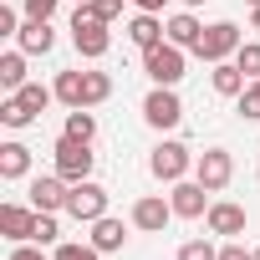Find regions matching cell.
I'll return each mask as SVG.
<instances>
[{
	"mask_svg": "<svg viewBox=\"0 0 260 260\" xmlns=\"http://www.w3.org/2000/svg\"><path fill=\"white\" fill-rule=\"evenodd\" d=\"M72 46L87 61H102L112 51V31H107L102 16H92V6H77V16H72Z\"/></svg>",
	"mask_w": 260,
	"mask_h": 260,
	"instance_id": "cell-1",
	"label": "cell"
},
{
	"mask_svg": "<svg viewBox=\"0 0 260 260\" xmlns=\"http://www.w3.org/2000/svg\"><path fill=\"white\" fill-rule=\"evenodd\" d=\"M92 164H97V153H92V143H77V138H56V148H51V169L67 179V184H82V179H92Z\"/></svg>",
	"mask_w": 260,
	"mask_h": 260,
	"instance_id": "cell-2",
	"label": "cell"
},
{
	"mask_svg": "<svg viewBox=\"0 0 260 260\" xmlns=\"http://www.w3.org/2000/svg\"><path fill=\"white\" fill-rule=\"evenodd\" d=\"M194 158H199V153H189L179 138H164V143L148 153V174H153L158 184H179V179H189Z\"/></svg>",
	"mask_w": 260,
	"mask_h": 260,
	"instance_id": "cell-3",
	"label": "cell"
},
{
	"mask_svg": "<svg viewBox=\"0 0 260 260\" xmlns=\"http://www.w3.org/2000/svg\"><path fill=\"white\" fill-rule=\"evenodd\" d=\"M245 46V36H240V26L235 21H214V26H204V36H199V46H194V56L199 61H230L235 51Z\"/></svg>",
	"mask_w": 260,
	"mask_h": 260,
	"instance_id": "cell-4",
	"label": "cell"
},
{
	"mask_svg": "<svg viewBox=\"0 0 260 260\" xmlns=\"http://www.w3.org/2000/svg\"><path fill=\"white\" fill-rule=\"evenodd\" d=\"M184 61H189V56H184V46H174V41L143 51V72H148L153 87H179V82H184Z\"/></svg>",
	"mask_w": 260,
	"mask_h": 260,
	"instance_id": "cell-5",
	"label": "cell"
},
{
	"mask_svg": "<svg viewBox=\"0 0 260 260\" xmlns=\"http://www.w3.org/2000/svg\"><path fill=\"white\" fill-rule=\"evenodd\" d=\"M107 189L97 184V179H82V184H72V194H67V214L77 219V224H92V219H102L107 214Z\"/></svg>",
	"mask_w": 260,
	"mask_h": 260,
	"instance_id": "cell-6",
	"label": "cell"
},
{
	"mask_svg": "<svg viewBox=\"0 0 260 260\" xmlns=\"http://www.w3.org/2000/svg\"><path fill=\"white\" fill-rule=\"evenodd\" d=\"M143 122L158 127V133L179 127V122H184V102H179V92H174V87H153V92L143 97Z\"/></svg>",
	"mask_w": 260,
	"mask_h": 260,
	"instance_id": "cell-7",
	"label": "cell"
},
{
	"mask_svg": "<svg viewBox=\"0 0 260 260\" xmlns=\"http://www.w3.org/2000/svg\"><path fill=\"white\" fill-rule=\"evenodd\" d=\"M194 179H199L209 194L230 189V179H235V153H230V148H204V153L194 158Z\"/></svg>",
	"mask_w": 260,
	"mask_h": 260,
	"instance_id": "cell-8",
	"label": "cell"
},
{
	"mask_svg": "<svg viewBox=\"0 0 260 260\" xmlns=\"http://www.w3.org/2000/svg\"><path fill=\"white\" fill-rule=\"evenodd\" d=\"M133 230H143V235H164L169 230V219H179L174 214V204L164 199V194H143V199H133Z\"/></svg>",
	"mask_w": 260,
	"mask_h": 260,
	"instance_id": "cell-9",
	"label": "cell"
},
{
	"mask_svg": "<svg viewBox=\"0 0 260 260\" xmlns=\"http://www.w3.org/2000/svg\"><path fill=\"white\" fill-rule=\"evenodd\" d=\"M169 204H174L179 219H204L209 214V189L199 179H179V184H169Z\"/></svg>",
	"mask_w": 260,
	"mask_h": 260,
	"instance_id": "cell-10",
	"label": "cell"
},
{
	"mask_svg": "<svg viewBox=\"0 0 260 260\" xmlns=\"http://www.w3.org/2000/svg\"><path fill=\"white\" fill-rule=\"evenodd\" d=\"M67 194H72V184L51 169V174H36L31 179V209H46V214H61L67 209Z\"/></svg>",
	"mask_w": 260,
	"mask_h": 260,
	"instance_id": "cell-11",
	"label": "cell"
},
{
	"mask_svg": "<svg viewBox=\"0 0 260 260\" xmlns=\"http://www.w3.org/2000/svg\"><path fill=\"white\" fill-rule=\"evenodd\" d=\"M204 224H209V235L235 240V235H245V209H240V204H230V199H214V204H209V214H204Z\"/></svg>",
	"mask_w": 260,
	"mask_h": 260,
	"instance_id": "cell-12",
	"label": "cell"
},
{
	"mask_svg": "<svg viewBox=\"0 0 260 260\" xmlns=\"http://www.w3.org/2000/svg\"><path fill=\"white\" fill-rule=\"evenodd\" d=\"M31 230H36V209H26V204H0V235H6L11 245H26Z\"/></svg>",
	"mask_w": 260,
	"mask_h": 260,
	"instance_id": "cell-13",
	"label": "cell"
},
{
	"mask_svg": "<svg viewBox=\"0 0 260 260\" xmlns=\"http://www.w3.org/2000/svg\"><path fill=\"white\" fill-rule=\"evenodd\" d=\"M127 41H133L138 51H153V46H164V41H169V31H164V21H158V16L138 11L133 21H127Z\"/></svg>",
	"mask_w": 260,
	"mask_h": 260,
	"instance_id": "cell-14",
	"label": "cell"
},
{
	"mask_svg": "<svg viewBox=\"0 0 260 260\" xmlns=\"http://www.w3.org/2000/svg\"><path fill=\"white\" fill-rule=\"evenodd\" d=\"M164 31H169V41H174V46L194 51V46H199V36H204V21H199L194 11H174V16L164 21Z\"/></svg>",
	"mask_w": 260,
	"mask_h": 260,
	"instance_id": "cell-15",
	"label": "cell"
},
{
	"mask_svg": "<svg viewBox=\"0 0 260 260\" xmlns=\"http://www.w3.org/2000/svg\"><path fill=\"white\" fill-rule=\"evenodd\" d=\"M209 87H214V97H240V92L250 87V77H245L240 61L230 56V61H214V67H209Z\"/></svg>",
	"mask_w": 260,
	"mask_h": 260,
	"instance_id": "cell-16",
	"label": "cell"
},
{
	"mask_svg": "<svg viewBox=\"0 0 260 260\" xmlns=\"http://www.w3.org/2000/svg\"><path fill=\"white\" fill-rule=\"evenodd\" d=\"M16 46H21L26 56H46V51L56 46V31H51V21H31V16H26V26H21Z\"/></svg>",
	"mask_w": 260,
	"mask_h": 260,
	"instance_id": "cell-17",
	"label": "cell"
},
{
	"mask_svg": "<svg viewBox=\"0 0 260 260\" xmlns=\"http://www.w3.org/2000/svg\"><path fill=\"white\" fill-rule=\"evenodd\" d=\"M31 174V148L21 143V138H11V143H0V179H26Z\"/></svg>",
	"mask_w": 260,
	"mask_h": 260,
	"instance_id": "cell-18",
	"label": "cell"
},
{
	"mask_svg": "<svg viewBox=\"0 0 260 260\" xmlns=\"http://www.w3.org/2000/svg\"><path fill=\"white\" fill-rule=\"evenodd\" d=\"M102 255H112V250H122V240H127V224L122 219H112V214H102V219H92V235H87Z\"/></svg>",
	"mask_w": 260,
	"mask_h": 260,
	"instance_id": "cell-19",
	"label": "cell"
},
{
	"mask_svg": "<svg viewBox=\"0 0 260 260\" xmlns=\"http://www.w3.org/2000/svg\"><path fill=\"white\" fill-rule=\"evenodd\" d=\"M26 82H31V72H26V51L16 46V51L0 56V87H6V92H21Z\"/></svg>",
	"mask_w": 260,
	"mask_h": 260,
	"instance_id": "cell-20",
	"label": "cell"
},
{
	"mask_svg": "<svg viewBox=\"0 0 260 260\" xmlns=\"http://www.w3.org/2000/svg\"><path fill=\"white\" fill-rule=\"evenodd\" d=\"M61 133H67V138H77V143H92V138H97V112H92V107H72Z\"/></svg>",
	"mask_w": 260,
	"mask_h": 260,
	"instance_id": "cell-21",
	"label": "cell"
},
{
	"mask_svg": "<svg viewBox=\"0 0 260 260\" xmlns=\"http://www.w3.org/2000/svg\"><path fill=\"white\" fill-rule=\"evenodd\" d=\"M112 97V77L107 72H87V82H82V107H102Z\"/></svg>",
	"mask_w": 260,
	"mask_h": 260,
	"instance_id": "cell-22",
	"label": "cell"
},
{
	"mask_svg": "<svg viewBox=\"0 0 260 260\" xmlns=\"http://www.w3.org/2000/svg\"><path fill=\"white\" fill-rule=\"evenodd\" d=\"M0 122H6V127H31V122H36V112H31L16 92H6V102H0Z\"/></svg>",
	"mask_w": 260,
	"mask_h": 260,
	"instance_id": "cell-23",
	"label": "cell"
},
{
	"mask_svg": "<svg viewBox=\"0 0 260 260\" xmlns=\"http://www.w3.org/2000/svg\"><path fill=\"white\" fill-rule=\"evenodd\" d=\"M82 82H87V72H56V102L82 107Z\"/></svg>",
	"mask_w": 260,
	"mask_h": 260,
	"instance_id": "cell-24",
	"label": "cell"
},
{
	"mask_svg": "<svg viewBox=\"0 0 260 260\" xmlns=\"http://www.w3.org/2000/svg\"><path fill=\"white\" fill-rule=\"evenodd\" d=\"M16 97H21V102H26V107H31V112L41 117V112H46V107L56 102V87H41V82H26V87H21Z\"/></svg>",
	"mask_w": 260,
	"mask_h": 260,
	"instance_id": "cell-25",
	"label": "cell"
},
{
	"mask_svg": "<svg viewBox=\"0 0 260 260\" xmlns=\"http://www.w3.org/2000/svg\"><path fill=\"white\" fill-rule=\"evenodd\" d=\"M56 240H61V230H56V214L36 209V230H31V245H56Z\"/></svg>",
	"mask_w": 260,
	"mask_h": 260,
	"instance_id": "cell-26",
	"label": "cell"
},
{
	"mask_svg": "<svg viewBox=\"0 0 260 260\" xmlns=\"http://www.w3.org/2000/svg\"><path fill=\"white\" fill-rule=\"evenodd\" d=\"M51 260H102V250H97L92 240H87V245H77V240H61Z\"/></svg>",
	"mask_w": 260,
	"mask_h": 260,
	"instance_id": "cell-27",
	"label": "cell"
},
{
	"mask_svg": "<svg viewBox=\"0 0 260 260\" xmlns=\"http://www.w3.org/2000/svg\"><path fill=\"white\" fill-rule=\"evenodd\" d=\"M174 260H219V245H209V240H184Z\"/></svg>",
	"mask_w": 260,
	"mask_h": 260,
	"instance_id": "cell-28",
	"label": "cell"
},
{
	"mask_svg": "<svg viewBox=\"0 0 260 260\" xmlns=\"http://www.w3.org/2000/svg\"><path fill=\"white\" fill-rule=\"evenodd\" d=\"M235 107H240V117H250V122H260V77L235 97Z\"/></svg>",
	"mask_w": 260,
	"mask_h": 260,
	"instance_id": "cell-29",
	"label": "cell"
},
{
	"mask_svg": "<svg viewBox=\"0 0 260 260\" xmlns=\"http://www.w3.org/2000/svg\"><path fill=\"white\" fill-rule=\"evenodd\" d=\"M235 61H240V72L255 82V77H260V41H245V46L235 51Z\"/></svg>",
	"mask_w": 260,
	"mask_h": 260,
	"instance_id": "cell-30",
	"label": "cell"
},
{
	"mask_svg": "<svg viewBox=\"0 0 260 260\" xmlns=\"http://www.w3.org/2000/svg\"><path fill=\"white\" fill-rule=\"evenodd\" d=\"M21 6H26V16H31V21H51L61 0H21Z\"/></svg>",
	"mask_w": 260,
	"mask_h": 260,
	"instance_id": "cell-31",
	"label": "cell"
},
{
	"mask_svg": "<svg viewBox=\"0 0 260 260\" xmlns=\"http://www.w3.org/2000/svg\"><path fill=\"white\" fill-rule=\"evenodd\" d=\"M92 16H102V21L112 26V21L122 16V0H92Z\"/></svg>",
	"mask_w": 260,
	"mask_h": 260,
	"instance_id": "cell-32",
	"label": "cell"
},
{
	"mask_svg": "<svg viewBox=\"0 0 260 260\" xmlns=\"http://www.w3.org/2000/svg\"><path fill=\"white\" fill-rule=\"evenodd\" d=\"M219 260H255V250H245L240 240H224L219 245Z\"/></svg>",
	"mask_w": 260,
	"mask_h": 260,
	"instance_id": "cell-33",
	"label": "cell"
},
{
	"mask_svg": "<svg viewBox=\"0 0 260 260\" xmlns=\"http://www.w3.org/2000/svg\"><path fill=\"white\" fill-rule=\"evenodd\" d=\"M0 36H21V16L11 6H0Z\"/></svg>",
	"mask_w": 260,
	"mask_h": 260,
	"instance_id": "cell-34",
	"label": "cell"
},
{
	"mask_svg": "<svg viewBox=\"0 0 260 260\" xmlns=\"http://www.w3.org/2000/svg\"><path fill=\"white\" fill-rule=\"evenodd\" d=\"M11 260H46V255H41V245H31V240H26V245H16V250H11Z\"/></svg>",
	"mask_w": 260,
	"mask_h": 260,
	"instance_id": "cell-35",
	"label": "cell"
},
{
	"mask_svg": "<svg viewBox=\"0 0 260 260\" xmlns=\"http://www.w3.org/2000/svg\"><path fill=\"white\" fill-rule=\"evenodd\" d=\"M127 6H138V11H148V16H158V11H164V0H127Z\"/></svg>",
	"mask_w": 260,
	"mask_h": 260,
	"instance_id": "cell-36",
	"label": "cell"
},
{
	"mask_svg": "<svg viewBox=\"0 0 260 260\" xmlns=\"http://www.w3.org/2000/svg\"><path fill=\"white\" fill-rule=\"evenodd\" d=\"M179 6H184V11H199V6H209V0H179Z\"/></svg>",
	"mask_w": 260,
	"mask_h": 260,
	"instance_id": "cell-37",
	"label": "cell"
},
{
	"mask_svg": "<svg viewBox=\"0 0 260 260\" xmlns=\"http://www.w3.org/2000/svg\"><path fill=\"white\" fill-rule=\"evenodd\" d=\"M250 26H255V31H260V6H250Z\"/></svg>",
	"mask_w": 260,
	"mask_h": 260,
	"instance_id": "cell-38",
	"label": "cell"
},
{
	"mask_svg": "<svg viewBox=\"0 0 260 260\" xmlns=\"http://www.w3.org/2000/svg\"><path fill=\"white\" fill-rule=\"evenodd\" d=\"M77 6H92V0H77Z\"/></svg>",
	"mask_w": 260,
	"mask_h": 260,
	"instance_id": "cell-39",
	"label": "cell"
},
{
	"mask_svg": "<svg viewBox=\"0 0 260 260\" xmlns=\"http://www.w3.org/2000/svg\"><path fill=\"white\" fill-rule=\"evenodd\" d=\"M255 260H260V245H255Z\"/></svg>",
	"mask_w": 260,
	"mask_h": 260,
	"instance_id": "cell-40",
	"label": "cell"
},
{
	"mask_svg": "<svg viewBox=\"0 0 260 260\" xmlns=\"http://www.w3.org/2000/svg\"><path fill=\"white\" fill-rule=\"evenodd\" d=\"M250 6H260V0H250Z\"/></svg>",
	"mask_w": 260,
	"mask_h": 260,
	"instance_id": "cell-41",
	"label": "cell"
},
{
	"mask_svg": "<svg viewBox=\"0 0 260 260\" xmlns=\"http://www.w3.org/2000/svg\"><path fill=\"white\" fill-rule=\"evenodd\" d=\"M255 179H260V169H255Z\"/></svg>",
	"mask_w": 260,
	"mask_h": 260,
	"instance_id": "cell-42",
	"label": "cell"
}]
</instances>
